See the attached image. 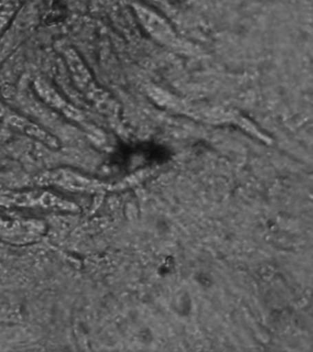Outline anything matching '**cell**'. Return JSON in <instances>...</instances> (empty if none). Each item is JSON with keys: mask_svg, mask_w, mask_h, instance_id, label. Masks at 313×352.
I'll return each mask as SVG.
<instances>
[{"mask_svg": "<svg viewBox=\"0 0 313 352\" xmlns=\"http://www.w3.org/2000/svg\"><path fill=\"white\" fill-rule=\"evenodd\" d=\"M136 10L142 24L153 37L164 44L177 43L174 30L158 13L142 5H137Z\"/></svg>", "mask_w": 313, "mask_h": 352, "instance_id": "6da1fadb", "label": "cell"}]
</instances>
